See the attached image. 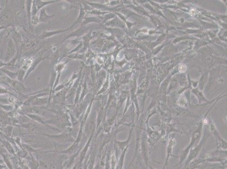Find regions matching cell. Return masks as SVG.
<instances>
[{"mask_svg":"<svg viewBox=\"0 0 227 169\" xmlns=\"http://www.w3.org/2000/svg\"><path fill=\"white\" fill-rule=\"evenodd\" d=\"M210 136V134H207V133H205L203 137L201 138V139L199 141V143L195 147H193L190 150L188 156L184 161L185 162L184 166L186 165L189 162L192 161L193 159H197L198 157L199 153L201 151L203 146L205 145L206 143V141L207 140V139Z\"/></svg>","mask_w":227,"mask_h":169,"instance_id":"cell-3","label":"cell"},{"mask_svg":"<svg viewBox=\"0 0 227 169\" xmlns=\"http://www.w3.org/2000/svg\"><path fill=\"white\" fill-rule=\"evenodd\" d=\"M202 131V125H199L198 128L196 129V131L193 132V133L192 135V136H191V140H190V142L189 144L187 146V147L186 148L184 149L182 151V154L180 155V156L179 161L175 166L182 165V163L184 162L185 159H186L190 150L193 147H195L199 143V141L201 139Z\"/></svg>","mask_w":227,"mask_h":169,"instance_id":"cell-1","label":"cell"},{"mask_svg":"<svg viewBox=\"0 0 227 169\" xmlns=\"http://www.w3.org/2000/svg\"><path fill=\"white\" fill-rule=\"evenodd\" d=\"M204 160L203 159L202 157H197V159H194L192 160V161L189 162L188 163L184 166V167L182 169H196L198 168L200 165L204 162Z\"/></svg>","mask_w":227,"mask_h":169,"instance_id":"cell-7","label":"cell"},{"mask_svg":"<svg viewBox=\"0 0 227 169\" xmlns=\"http://www.w3.org/2000/svg\"><path fill=\"white\" fill-rule=\"evenodd\" d=\"M132 130L130 131L128 137L126 140L124 141V142H117V143L118 144L120 148L123 151H124L126 148L128 147L129 146V141H130V139H131V134H132Z\"/></svg>","mask_w":227,"mask_h":169,"instance_id":"cell-8","label":"cell"},{"mask_svg":"<svg viewBox=\"0 0 227 169\" xmlns=\"http://www.w3.org/2000/svg\"><path fill=\"white\" fill-rule=\"evenodd\" d=\"M176 144V140H175V136H172L171 138H170L167 144V156L166 159V162L164 163V166L162 169H165L166 167L167 166L168 162L169 159L172 156V150L174 145Z\"/></svg>","mask_w":227,"mask_h":169,"instance_id":"cell-5","label":"cell"},{"mask_svg":"<svg viewBox=\"0 0 227 169\" xmlns=\"http://www.w3.org/2000/svg\"><path fill=\"white\" fill-rule=\"evenodd\" d=\"M210 130L212 132V134H213L216 140L217 149L227 150V142L224 140L220 136L219 133L217 132L216 128L213 126V125H210Z\"/></svg>","mask_w":227,"mask_h":169,"instance_id":"cell-4","label":"cell"},{"mask_svg":"<svg viewBox=\"0 0 227 169\" xmlns=\"http://www.w3.org/2000/svg\"><path fill=\"white\" fill-rule=\"evenodd\" d=\"M204 161L221 163L227 162V150L217 148L202 156Z\"/></svg>","mask_w":227,"mask_h":169,"instance_id":"cell-2","label":"cell"},{"mask_svg":"<svg viewBox=\"0 0 227 169\" xmlns=\"http://www.w3.org/2000/svg\"><path fill=\"white\" fill-rule=\"evenodd\" d=\"M141 150L142 153L143 155V158L145 161V163L147 166H148V162H149V152H148V147L147 145V138L145 137L143 135V137L141 138Z\"/></svg>","mask_w":227,"mask_h":169,"instance_id":"cell-6","label":"cell"},{"mask_svg":"<svg viewBox=\"0 0 227 169\" xmlns=\"http://www.w3.org/2000/svg\"><path fill=\"white\" fill-rule=\"evenodd\" d=\"M133 169H138V167H137V166H134V167H133Z\"/></svg>","mask_w":227,"mask_h":169,"instance_id":"cell-9","label":"cell"}]
</instances>
